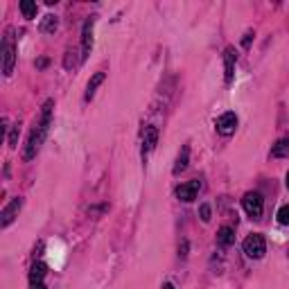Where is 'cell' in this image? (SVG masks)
<instances>
[{"instance_id":"obj_19","label":"cell","mask_w":289,"mask_h":289,"mask_svg":"<svg viewBox=\"0 0 289 289\" xmlns=\"http://www.w3.org/2000/svg\"><path fill=\"white\" fill-rule=\"evenodd\" d=\"M199 215H201V221H210L212 219V212H210V206L208 203H201V208H199Z\"/></svg>"},{"instance_id":"obj_15","label":"cell","mask_w":289,"mask_h":289,"mask_svg":"<svg viewBox=\"0 0 289 289\" xmlns=\"http://www.w3.org/2000/svg\"><path fill=\"white\" fill-rule=\"evenodd\" d=\"M188 158H190V147L185 144V147L181 149L179 158H176V165H174V170H172V172H174V174H181V172L188 167Z\"/></svg>"},{"instance_id":"obj_13","label":"cell","mask_w":289,"mask_h":289,"mask_svg":"<svg viewBox=\"0 0 289 289\" xmlns=\"http://www.w3.org/2000/svg\"><path fill=\"white\" fill-rule=\"evenodd\" d=\"M45 271H48V269H45L43 262H34V264H32V269H30V282H32V284L43 282Z\"/></svg>"},{"instance_id":"obj_2","label":"cell","mask_w":289,"mask_h":289,"mask_svg":"<svg viewBox=\"0 0 289 289\" xmlns=\"http://www.w3.org/2000/svg\"><path fill=\"white\" fill-rule=\"evenodd\" d=\"M242 246H244V253H246L248 257H253V260H260V257L266 253V242L260 233L248 235V237L244 239Z\"/></svg>"},{"instance_id":"obj_14","label":"cell","mask_w":289,"mask_h":289,"mask_svg":"<svg viewBox=\"0 0 289 289\" xmlns=\"http://www.w3.org/2000/svg\"><path fill=\"white\" fill-rule=\"evenodd\" d=\"M271 156H273V158L289 156V138H280L278 142L271 147Z\"/></svg>"},{"instance_id":"obj_21","label":"cell","mask_w":289,"mask_h":289,"mask_svg":"<svg viewBox=\"0 0 289 289\" xmlns=\"http://www.w3.org/2000/svg\"><path fill=\"white\" fill-rule=\"evenodd\" d=\"M179 255L181 257H188V242H185V239H183V244L179 246Z\"/></svg>"},{"instance_id":"obj_7","label":"cell","mask_w":289,"mask_h":289,"mask_svg":"<svg viewBox=\"0 0 289 289\" xmlns=\"http://www.w3.org/2000/svg\"><path fill=\"white\" fill-rule=\"evenodd\" d=\"M197 194H199V181H188V183H183V185L176 188V197H179L181 201H185V203L194 201Z\"/></svg>"},{"instance_id":"obj_9","label":"cell","mask_w":289,"mask_h":289,"mask_svg":"<svg viewBox=\"0 0 289 289\" xmlns=\"http://www.w3.org/2000/svg\"><path fill=\"white\" fill-rule=\"evenodd\" d=\"M93 25H95V18H88V21L84 23V32H81V48H84V57L90 52V48H93Z\"/></svg>"},{"instance_id":"obj_4","label":"cell","mask_w":289,"mask_h":289,"mask_svg":"<svg viewBox=\"0 0 289 289\" xmlns=\"http://www.w3.org/2000/svg\"><path fill=\"white\" fill-rule=\"evenodd\" d=\"M242 206L251 219H257L262 215V208H264V199H262L260 192H246L242 199Z\"/></svg>"},{"instance_id":"obj_23","label":"cell","mask_w":289,"mask_h":289,"mask_svg":"<svg viewBox=\"0 0 289 289\" xmlns=\"http://www.w3.org/2000/svg\"><path fill=\"white\" fill-rule=\"evenodd\" d=\"M48 66V59H39V61H36V68H45Z\"/></svg>"},{"instance_id":"obj_18","label":"cell","mask_w":289,"mask_h":289,"mask_svg":"<svg viewBox=\"0 0 289 289\" xmlns=\"http://www.w3.org/2000/svg\"><path fill=\"white\" fill-rule=\"evenodd\" d=\"M278 221H280L282 226L289 224V203H287V206H282V208L278 210Z\"/></svg>"},{"instance_id":"obj_6","label":"cell","mask_w":289,"mask_h":289,"mask_svg":"<svg viewBox=\"0 0 289 289\" xmlns=\"http://www.w3.org/2000/svg\"><path fill=\"white\" fill-rule=\"evenodd\" d=\"M235 129H237V115L235 113H224V115L217 117V131L221 135H233Z\"/></svg>"},{"instance_id":"obj_12","label":"cell","mask_w":289,"mask_h":289,"mask_svg":"<svg viewBox=\"0 0 289 289\" xmlns=\"http://www.w3.org/2000/svg\"><path fill=\"white\" fill-rule=\"evenodd\" d=\"M57 27H59V18L52 16V14H48V16L41 21L39 30L43 32V34H54V32H57Z\"/></svg>"},{"instance_id":"obj_8","label":"cell","mask_w":289,"mask_h":289,"mask_svg":"<svg viewBox=\"0 0 289 289\" xmlns=\"http://www.w3.org/2000/svg\"><path fill=\"white\" fill-rule=\"evenodd\" d=\"M235 61H237V52H235L233 48H226L224 50V79H226V84H230V81H233Z\"/></svg>"},{"instance_id":"obj_10","label":"cell","mask_w":289,"mask_h":289,"mask_svg":"<svg viewBox=\"0 0 289 289\" xmlns=\"http://www.w3.org/2000/svg\"><path fill=\"white\" fill-rule=\"evenodd\" d=\"M106 79V72H95L93 77H90V81H88V86H86V95L84 97L86 99H93L95 97V93H97V88H99V84H102V81Z\"/></svg>"},{"instance_id":"obj_25","label":"cell","mask_w":289,"mask_h":289,"mask_svg":"<svg viewBox=\"0 0 289 289\" xmlns=\"http://www.w3.org/2000/svg\"><path fill=\"white\" fill-rule=\"evenodd\" d=\"M163 289H174V284H172V282H165V284H163Z\"/></svg>"},{"instance_id":"obj_17","label":"cell","mask_w":289,"mask_h":289,"mask_svg":"<svg viewBox=\"0 0 289 289\" xmlns=\"http://www.w3.org/2000/svg\"><path fill=\"white\" fill-rule=\"evenodd\" d=\"M21 12L25 18H36V3H32V0H23L21 3Z\"/></svg>"},{"instance_id":"obj_1","label":"cell","mask_w":289,"mask_h":289,"mask_svg":"<svg viewBox=\"0 0 289 289\" xmlns=\"http://www.w3.org/2000/svg\"><path fill=\"white\" fill-rule=\"evenodd\" d=\"M52 106H54L52 99H48V102L43 104V111H41V120L36 122L34 129L30 131V138H27L25 152H23V158H25V161H32V158L36 156V152H39L41 142H43L45 135H48V129H50V124H52Z\"/></svg>"},{"instance_id":"obj_3","label":"cell","mask_w":289,"mask_h":289,"mask_svg":"<svg viewBox=\"0 0 289 289\" xmlns=\"http://www.w3.org/2000/svg\"><path fill=\"white\" fill-rule=\"evenodd\" d=\"M14 63H16V50H14V39H12V30L7 32L3 41V72L5 77H9L14 72Z\"/></svg>"},{"instance_id":"obj_24","label":"cell","mask_w":289,"mask_h":289,"mask_svg":"<svg viewBox=\"0 0 289 289\" xmlns=\"http://www.w3.org/2000/svg\"><path fill=\"white\" fill-rule=\"evenodd\" d=\"M32 289H45V284L43 282H36V284H32Z\"/></svg>"},{"instance_id":"obj_22","label":"cell","mask_w":289,"mask_h":289,"mask_svg":"<svg viewBox=\"0 0 289 289\" xmlns=\"http://www.w3.org/2000/svg\"><path fill=\"white\" fill-rule=\"evenodd\" d=\"M251 39H253V32H246V34H244V41H242V45H244V48H248V43H251Z\"/></svg>"},{"instance_id":"obj_11","label":"cell","mask_w":289,"mask_h":289,"mask_svg":"<svg viewBox=\"0 0 289 289\" xmlns=\"http://www.w3.org/2000/svg\"><path fill=\"white\" fill-rule=\"evenodd\" d=\"M217 242H219L221 246H230V244L235 242V230L230 228V226H221L219 233H217Z\"/></svg>"},{"instance_id":"obj_20","label":"cell","mask_w":289,"mask_h":289,"mask_svg":"<svg viewBox=\"0 0 289 289\" xmlns=\"http://www.w3.org/2000/svg\"><path fill=\"white\" fill-rule=\"evenodd\" d=\"M18 131H21V126H14V129H12V135H9V147H16V144H18Z\"/></svg>"},{"instance_id":"obj_26","label":"cell","mask_w":289,"mask_h":289,"mask_svg":"<svg viewBox=\"0 0 289 289\" xmlns=\"http://www.w3.org/2000/svg\"><path fill=\"white\" fill-rule=\"evenodd\" d=\"M287 190H289V172H287Z\"/></svg>"},{"instance_id":"obj_16","label":"cell","mask_w":289,"mask_h":289,"mask_svg":"<svg viewBox=\"0 0 289 289\" xmlns=\"http://www.w3.org/2000/svg\"><path fill=\"white\" fill-rule=\"evenodd\" d=\"M156 138H158L156 126H149L147 133H144V144H142V152H144V154L152 152V149H154V144H156Z\"/></svg>"},{"instance_id":"obj_5","label":"cell","mask_w":289,"mask_h":289,"mask_svg":"<svg viewBox=\"0 0 289 289\" xmlns=\"http://www.w3.org/2000/svg\"><path fill=\"white\" fill-rule=\"evenodd\" d=\"M21 208H23V199L21 197L12 199V203H9V206H5L3 212H0V217H3V219H0V226H3V228H7V226L16 219V215L21 212Z\"/></svg>"}]
</instances>
